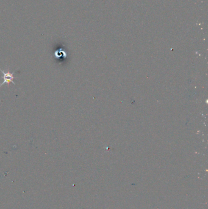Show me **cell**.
<instances>
[{
    "label": "cell",
    "instance_id": "1",
    "mask_svg": "<svg viewBox=\"0 0 208 209\" xmlns=\"http://www.w3.org/2000/svg\"><path fill=\"white\" fill-rule=\"evenodd\" d=\"M0 71H1L3 74V82L2 83V84H0V87H1L3 84H9L11 83H13V84H16V83L14 81V80L15 78V76H14V74L15 73V72H12V73H11L9 72H4L3 70H2L1 69H0Z\"/></svg>",
    "mask_w": 208,
    "mask_h": 209
}]
</instances>
